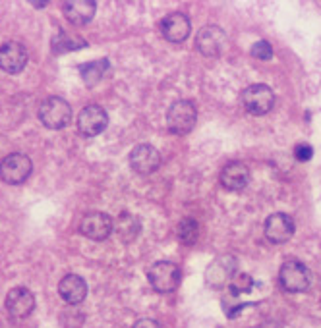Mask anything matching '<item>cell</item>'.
<instances>
[{"label": "cell", "instance_id": "cell-1", "mask_svg": "<svg viewBox=\"0 0 321 328\" xmlns=\"http://www.w3.org/2000/svg\"><path fill=\"white\" fill-rule=\"evenodd\" d=\"M39 120L49 130H62L72 122V106L60 97H49L39 106Z\"/></svg>", "mask_w": 321, "mask_h": 328}, {"label": "cell", "instance_id": "cell-2", "mask_svg": "<svg viewBox=\"0 0 321 328\" xmlns=\"http://www.w3.org/2000/svg\"><path fill=\"white\" fill-rule=\"evenodd\" d=\"M147 278L153 290L159 292V294H168V292H174L178 286H180V267L174 265L170 261H157L153 263L147 270Z\"/></svg>", "mask_w": 321, "mask_h": 328}, {"label": "cell", "instance_id": "cell-3", "mask_svg": "<svg viewBox=\"0 0 321 328\" xmlns=\"http://www.w3.org/2000/svg\"><path fill=\"white\" fill-rule=\"evenodd\" d=\"M196 120H198L196 104L191 103V101H186V99L176 101L168 108V114H166V126L176 135L190 133L194 130V126H196Z\"/></svg>", "mask_w": 321, "mask_h": 328}, {"label": "cell", "instance_id": "cell-4", "mask_svg": "<svg viewBox=\"0 0 321 328\" xmlns=\"http://www.w3.org/2000/svg\"><path fill=\"white\" fill-rule=\"evenodd\" d=\"M33 164L24 153H12L0 160V180L10 185H19L31 176Z\"/></svg>", "mask_w": 321, "mask_h": 328}, {"label": "cell", "instance_id": "cell-5", "mask_svg": "<svg viewBox=\"0 0 321 328\" xmlns=\"http://www.w3.org/2000/svg\"><path fill=\"white\" fill-rule=\"evenodd\" d=\"M242 104L244 108L253 116H263L273 108L275 104V93L265 83H253L242 91Z\"/></svg>", "mask_w": 321, "mask_h": 328}, {"label": "cell", "instance_id": "cell-6", "mask_svg": "<svg viewBox=\"0 0 321 328\" xmlns=\"http://www.w3.org/2000/svg\"><path fill=\"white\" fill-rule=\"evenodd\" d=\"M279 282L287 292H306L310 286V272L304 263L290 259L279 270Z\"/></svg>", "mask_w": 321, "mask_h": 328}, {"label": "cell", "instance_id": "cell-7", "mask_svg": "<svg viewBox=\"0 0 321 328\" xmlns=\"http://www.w3.org/2000/svg\"><path fill=\"white\" fill-rule=\"evenodd\" d=\"M106 126H109V114L99 104H89L78 114V130L87 137L99 135Z\"/></svg>", "mask_w": 321, "mask_h": 328}, {"label": "cell", "instance_id": "cell-8", "mask_svg": "<svg viewBox=\"0 0 321 328\" xmlns=\"http://www.w3.org/2000/svg\"><path fill=\"white\" fill-rule=\"evenodd\" d=\"M236 274V259L232 255H221L207 267L205 280L211 288H225L234 280Z\"/></svg>", "mask_w": 321, "mask_h": 328}, {"label": "cell", "instance_id": "cell-9", "mask_svg": "<svg viewBox=\"0 0 321 328\" xmlns=\"http://www.w3.org/2000/svg\"><path fill=\"white\" fill-rule=\"evenodd\" d=\"M113 230L114 222L106 213H89L87 216H83V220L79 224V232L89 240H95V242L106 240L113 233Z\"/></svg>", "mask_w": 321, "mask_h": 328}, {"label": "cell", "instance_id": "cell-10", "mask_svg": "<svg viewBox=\"0 0 321 328\" xmlns=\"http://www.w3.org/2000/svg\"><path fill=\"white\" fill-rule=\"evenodd\" d=\"M294 218L287 213H275L265 220V238L271 243H285L294 236Z\"/></svg>", "mask_w": 321, "mask_h": 328}, {"label": "cell", "instance_id": "cell-11", "mask_svg": "<svg viewBox=\"0 0 321 328\" xmlns=\"http://www.w3.org/2000/svg\"><path fill=\"white\" fill-rule=\"evenodd\" d=\"M226 33L217 26H207L200 29L196 37V46L203 56H219L226 49Z\"/></svg>", "mask_w": 321, "mask_h": 328}, {"label": "cell", "instance_id": "cell-12", "mask_svg": "<svg viewBox=\"0 0 321 328\" xmlns=\"http://www.w3.org/2000/svg\"><path fill=\"white\" fill-rule=\"evenodd\" d=\"M27 64L26 46L17 41H8L0 46V69L6 74H19Z\"/></svg>", "mask_w": 321, "mask_h": 328}, {"label": "cell", "instance_id": "cell-13", "mask_svg": "<svg viewBox=\"0 0 321 328\" xmlns=\"http://www.w3.org/2000/svg\"><path fill=\"white\" fill-rule=\"evenodd\" d=\"M130 166L141 176L153 174L161 166V155L153 145H138L130 153Z\"/></svg>", "mask_w": 321, "mask_h": 328}, {"label": "cell", "instance_id": "cell-14", "mask_svg": "<svg viewBox=\"0 0 321 328\" xmlns=\"http://www.w3.org/2000/svg\"><path fill=\"white\" fill-rule=\"evenodd\" d=\"M6 309L12 317H17V319L29 317L35 309V295L24 286L12 288L6 295Z\"/></svg>", "mask_w": 321, "mask_h": 328}, {"label": "cell", "instance_id": "cell-15", "mask_svg": "<svg viewBox=\"0 0 321 328\" xmlns=\"http://www.w3.org/2000/svg\"><path fill=\"white\" fill-rule=\"evenodd\" d=\"M191 31L190 19L182 12H174L161 21V33L170 43H184Z\"/></svg>", "mask_w": 321, "mask_h": 328}, {"label": "cell", "instance_id": "cell-16", "mask_svg": "<svg viewBox=\"0 0 321 328\" xmlns=\"http://www.w3.org/2000/svg\"><path fill=\"white\" fill-rule=\"evenodd\" d=\"M95 10L97 4L93 0H72V2H64V6H62L64 17L74 26L89 24L95 16Z\"/></svg>", "mask_w": 321, "mask_h": 328}, {"label": "cell", "instance_id": "cell-17", "mask_svg": "<svg viewBox=\"0 0 321 328\" xmlns=\"http://www.w3.org/2000/svg\"><path fill=\"white\" fill-rule=\"evenodd\" d=\"M221 183L228 191H242L250 183V168L238 160L226 164L221 172Z\"/></svg>", "mask_w": 321, "mask_h": 328}, {"label": "cell", "instance_id": "cell-18", "mask_svg": "<svg viewBox=\"0 0 321 328\" xmlns=\"http://www.w3.org/2000/svg\"><path fill=\"white\" fill-rule=\"evenodd\" d=\"M58 294L68 305H78L87 297L85 280L78 274H66L58 284Z\"/></svg>", "mask_w": 321, "mask_h": 328}, {"label": "cell", "instance_id": "cell-19", "mask_svg": "<svg viewBox=\"0 0 321 328\" xmlns=\"http://www.w3.org/2000/svg\"><path fill=\"white\" fill-rule=\"evenodd\" d=\"M114 230H116V233H118V238H120L122 242H132L139 233V220L136 216L124 213V215L116 218Z\"/></svg>", "mask_w": 321, "mask_h": 328}, {"label": "cell", "instance_id": "cell-20", "mask_svg": "<svg viewBox=\"0 0 321 328\" xmlns=\"http://www.w3.org/2000/svg\"><path fill=\"white\" fill-rule=\"evenodd\" d=\"M85 41L81 39V37H76V35H70L66 31H60L58 35H54V39H52V51L56 52V54H60V52H68V51H78V49H83L85 46Z\"/></svg>", "mask_w": 321, "mask_h": 328}, {"label": "cell", "instance_id": "cell-21", "mask_svg": "<svg viewBox=\"0 0 321 328\" xmlns=\"http://www.w3.org/2000/svg\"><path fill=\"white\" fill-rule=\"evenodd\" d=\"M109 68V62L106 60H95V62H87L79 66V74L81 79L85 81L87 85H95L99 79L104 76V72Z\"/></svg>", "mask_w": 321, "mask_h": 328}, {"label": "cell", "instance_id": "cell-22", "mask_svg": "<svg viewBox=\"0 0 321 328\" xmlns=\"http://www.w3.org/2000/svg\"><path fill=\"white\" fill-rule=\"evenodd\" d=\"M198 236H200V228H198V222L191 220V218H184L180 226H178V238L180 242L186 243V245H191V243L198 242Z\"/></svg>", "mask_w": 321, "mask_h": 328}, {"label": "cell", "instance_id": "cell-23", "mask_svg": "<svg viewBox=\"0 0 321 328\" xmlns=\"http://www.w3.org/2000/svg\"><path fill=\"white\" fill-rule=\"evenodd\" d=\"M252 286H253V280L248 274H236L234 276V280L230 282V292L234 295H238V294H242V292H250L252 290Z\"/></svg>", "mask_w": 321, "mask_h": 328}, {"label": "cell", "instance_id": "cell-24", "mask_svg": "<svg viewBox=\"0 0 321 328\" xmlns=\"http://www.w3.org/2000/svg\"><path fill=\"white\" fill-rule=\"evenodd\" d=\"M252 54L260 60H269V58H273V49L267 41H258L252 46Z\"/></svg>", "mask_w": 321, "mask_h": 328}, {"label": "cell", "instance_id": "cell-25", "mask_svg": "<svg viewBox=\"0 0 321 328\" xmlns=\"http://www.w3.org/2000/svg\"><path fill=\"white\" fill-rule=\"evenodd\" d=\"M313 156V149L308 145V143H300L294 147V158L298 162H308Z\"/></svg>", "mask_w": 321, "mask_h": 328}, {"label": "cell", "instance_id": "cell-26", "mask_svg": "<svg viewBox=\"0 0 321 328\" xmlns=\"http://www.w3.org/2000/svg\"><path fill=\"white\" fill-rule=\"evenodd\" d=\"M134 328H161V324L153 319H139L138 322L134 324Z\"/></svg>", "mask_w": 321, "mask_h": 328}]
</instances>
